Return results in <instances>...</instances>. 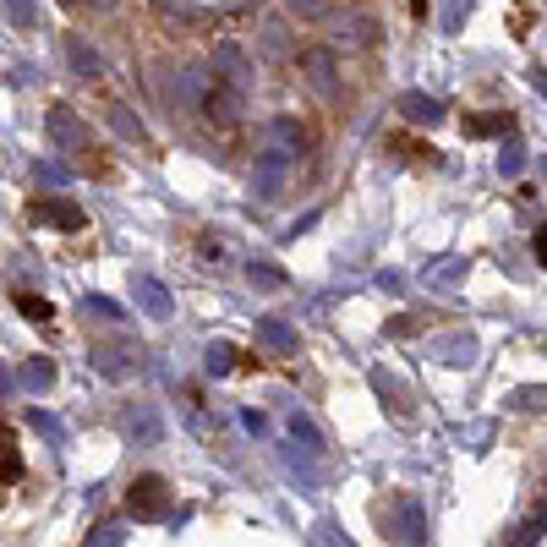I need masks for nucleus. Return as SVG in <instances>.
Returning a JSON list of instances; mask_svg holds the SVG:
<instances>
[{"label":"nucleus","instance_id":"f257e3e1","mask_svg":"<svg viewBox=\"0 0 547 547\" xmlns=\"http://www.w3.org/2000/svg\"><path fill=\"white\" fill-rule=\"evenodd\" d=\"M170 509V482L165 476H137L132 498H126V515L132 520H159Z\"/></svg>","mask_w":547,"mask_h":547},{"label":"nucleus","instance_id":"f03ea898","mask_svg":"<svg viewBox=\"0 0 547 547\" xmlns=\"http://www.w3.org/2000/svg\"><path fill=\"white\" fill-rule=\"evenodd\" d=\"M285 148H269V154H258V165H252V186H258V197H279V186H285Z\"/></svg>","mask_w":547,"mask_h":547},{"label":"nucleus","instance_id":"7ed1b4c3","mask_svg":"<svg viewBox=\"0 0 547 547\" xmlns=\"http://www.w3.org/2000/svg\"><path fill=\"white\" fill-rule=\"evenodd\" d=\"M33 219H39V225H55V230H83L88 225L83 208L61 203V197H39V203H33Z\"/></svg>","mask_w":547,"mask_h":547},{"label":"nucleus","instance_id":"20e7f679","mask_svg":"<svg viewBox=\"0 0 547 547\" xmlns=\"http://www.w3.org/2000/svg\"><path fill=\"white\" fill-rule=\"evenodd\" d=\"M132 296H137V307H143L148 318H170V312H176V301H170V290L159 285L154 274H137V279H132Z\"/></svg>","mask_w":547,"mask_h":547},{"label":"nucleus","instance_id":"39448f33","mask_svg":"<svg viewBox=\"0 0 547 547\" xmlns=\"http://www.w3.org/2000/svg\"><path fill=\"white\" fill-rule=\"evenodd\" d=\"M121 433L126 438H137V444H154L165 427H159V416L148 411V405H132V411H121Z\"/></svg>","mask_w":547,"mask_h":547},{"label":"nucleus","instance_id":"423d86ee","mask_svg":"<svg viewBox=\"0 0 547 547\" xmlns=\"http://www.w3.org/2000/svg\"><path fill=\"white\" fill-rule=\"evenodd\" d=\"M50 132H55V143H61V148H83L88 143V126L77 121L72 110H50Z\"/></svg>","mask_w":547,"mask_h":547},{"label":"nucleus","instance_id":"0eeeda50","mask_svg":"<svg viewBox=\"0 0 547 547\" xmlns=\"http://www.w3.org/2000/svg\"><path fill=\"white\" fill-rule=\"evenodd\" d=\"M433 356H444L449 367H471L476 362V340H465V334H455V340H438Z\"/></svg>","mask_w":547,"mask_h":547},{"label":"nucleus","instance_id":"6e6552de","mask_svg":"<svg viewBox=\"0 0 547 547\" xmlns=\"http://www.w3.org/2000/svg\"><path fill=\"white\" fill-rule=\"evenodd\" d=\"M93 356H99V372H110V378H115V372H132V362H137L132 345H99Z\"/></svg>","mask_w":547,"mask_h":547},{"label":"nucleus","instance_id":"1a4fd4ad","mask_svg":"<svg viewBox=\"0 0 547 547\" xmlns=\"http://www.w3.org/2000/svg\"><path fill=\"white\" fill-rule=\"evenodd\" d=\"M66 61H72V72H83V77H99L104 72L99 55H93V44H83V39H66Z\"/></svg>","mask_w":547,"mask_h":547},{"label":"nucleus","instance_id":"9d476101","mask_svg":"<svg viewBox=\"0 0 547 547\" xmlns=\"http://www.w3.org/2000/svg\"><path fill=\"white\" fill-rule=\"evenodd\" d=\"M274 137H279V148H285V154H301V148H307V143H301L307 132H301L290 115H279V121H274Z\"/></svg>","mask_w":547,"mask_h":547},{"label":"nucleus","instance_id":"9b49d317","mask_svg":"<svg viewBox=\"0 0 547 547\" xmlns=\"http://www.w3.org/2000/svg\"><path fill=\"white\" fill-rule=\"evenodd\" d=\"M307 72H312V83H318L323 93H334V66H329V50H312V55H307Z\"/></svg>","mask_w":547,"mask_h":547},{"label":"nucleus","instance_id":"f8f14e48","mask_svg":"<svg viewBox=\"0 0 547 547\" xmlns=\"http://www.w3.org/2000/svg\"><path fill=\"white\" fill-rule=\"evenodd\" d=\"M22 476V460H17V449H11V433L0 427V482H17Z\"/></svg>","mask_w":547,"mask_h":547},{"label":"nucleus","instance_id":"ddd939ff","mask_svg":"<svg viewBox=\"0 0 547 547\" xmlns=\"http://www.w3.org/2000/svg\"><path fill=\"white\" fill-rule=\"evenodd\" d=\"M22 383H28V389H50V383H55V367L44 362V356H33V362L22 367Z\"/></svg>","mask_w":547,"mask_h":547},{"label":"nucleus","instance_id":"4468645a","mask_svg":"<svg viewBox=\"0 0 547 547\" xmlns=\"http://www.w3.org/2000/svg\"><path fill=\"white\" fill-rule=\"evenodd\" d=\"M498 170H504V176H520V170H526V148H520L515 137H509V148L498 154Z\"/></svg>","mask_w":547,"mask_h":547},{"label":"nucleus","instance_id":"2eb2a0df","mask_svg":"<svg viewBox=\"0 0 547 547\" xmlns=\"http://www.w3.org/2000/svg\"><path fill=\"white\" fill-rule=\"evenodd\" d=\"M285 6L296 11V17H307V22H323V17H329V11H334L329 0H285Z\"/></svg>","mask_w":547,"mask_h":547},{"label":"nucleus","instance_id":"dca6fc26","mask_svg":"<svg viewBox=\"0 0 547 547\" xmlns=\"http://www.w3.org/2000/svg\"><path fill=\"white\" fill-rule=\"evenodd\" d=\"M17 307L28 312L33 323H50V318H55V312H50V301H44V296H17Z\"/></svg>","mask_w":547,"mask_h":547},{"label":"nucleus","instance_id":"f3484780","mask_svg":"<svg viewBox=\"0 0 547 547\" xmlns=\"http://www.w3.org/2000/svg\"><path fill=\"white\" fill-rule=\"evenodd\" d=\"M405 115H411V121H438V104H422V93H411V99H405Z\"/></svg>","mask_w":547,"mask_h":547},{"label":"nucleus","instance_id":"a211bd4d","mask_svg":"<svg viewBox=\"0 0 547 547\" xmlns=\"http://www.w3.org/2000/svg\"><path fill=\"white\" fill-rule=\"evenodd\" d=\"M263 340L279 345V351H296V334H290V329H279V323H263Z\"/></svg>","mask_w":547,"mask_h":547},{"label":"nucleus","instance_id":"6ab92c4d","mask_svg":"<svg viewBox=\"0 0 547 547\" xmlns=\"http://www.w3.org/2000/svg\"><path fill=\"white\" fill-rule=\"evenodd\" d=\"M115 132H126L132 143H143V126H137V115H132V110H115Z\"/></svg>","mask_w":547,"mask_h":547},{"label":"nucleus","instance_id":"aec40b11","mask_svg":"<svg viewBox=\"0 0 547 547\" xmlns=\"http://www.w3.org/2000/svg\"><path fill=\"white\" fill-rule=\"evenodd\" d=\"M252 285H258V290H279V269H269V263H252Z\"/></svg>","mask_w":547,"mask_h":547},{"label":"nucleus","instance_id":"412c9836","mask_svg":"<svg viewBox=\"0 0 547 547\" xmlns=\"http://www.w3.org/2000/svg\"><path fill=\"white\" fill-rule=\"evenodd\" d=\"M11 6V22H17V28H33V0H6Z\"/></svg>","mask_w":547,"mask_h":547},{"label":"nucleus","instance_id":"4be33fe9","mask_svg":"<svg viewBox=\"0 0 547 547\" xmlns=\"http://www.w3.org/2000/svg\"><path fill=\"white\" fill-rule=\"evenodd\" d=\"M208 372H230V345H214V351H208Z\"/></svg>","mask_w":547,"mask_h":547},{"label":"nucleus","instance_id":"5701e85b","mask_svg":"<svg viewBox=\"0 0 547 547\" xmlns=\"http://www.w3.org/2000/svg\"><path fill=\"white\" fill-rule=\"evenodd\" d=\"M83 307H88V312H104V318H121V307H115V301H104V296H88Z\"/></svg>","mask_w":547,"mask_h":547},{"label":"nucleus","instance_id":"b1692460","mask_svg":"<svg viewBox=\"0 0 547 547\" xmlns=\"http://www.w3.org/2000/svg\"><path fill=\"white\" fill-rule=\"evenodd\" d=\"M115 537H121V526H104V531H93V547H115Z\"/></svg>","mask_w":547,"mask_h":547},{"label":"nucleus","instance_id":"393cba45","mask_svg":"<svg viewBox=\"0 0 547 547\" xmlns=\"http://www.w3.org/2000/svg\"><path fill=\"white\" fill-rule=\"evenodd\" d=\"M460 6H465V0H449V11H444V28H460Z\"/></svg>","mask_w":547,"mask_h":547},{"label":"nucleus","instance_id":"a878e982","mask_svg":"<svg viewBox=\"0 0 547 547\" xmlns=\"http://www.w3.org/2000/svg\"><path fill=\"white\" fill-rule=\"evenodd\" d=\"M537 258L547 263V230H537Z\"/></svg>","mask_w":547,"mask_h":547},{"label":"nucleus","instance_id":"bb28decb","mask_svg":"<svg viewBox=\"0 0 547 547\" xmlns=\"http://www.w3.org/2000/svg\"><path fill=\"white\" fill-rule=\"evenodd\" d=\"M542 176H547V159H542Z\"/></svg>","mask_w":547,"mask_h":547}]
</instances>
